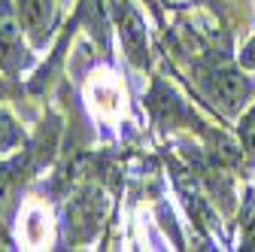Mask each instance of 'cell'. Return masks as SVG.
<instances>
[{
    "label": "cell",
    "instance_id": "9c48e42d",
    "mask_svg": "<svg viewBox=\"0 0 255 252\" xmlns=\"http://www.w3.org/2000/svg\"><path fill=\"white\" fill-rule=\"evenodd\" d=\"M0 240H3V243H12V240H9V234H6V228H3V225H0Z\"/></svg>",
    "mask_w": 255,
    "mask_h": 252
},
{
    "label": "cell",
    "instance_id": "277c9868",
    "mask_svg": "<svg viewBox=\"0 0 255 252\" xmlns=\"http://www.w3.org/2000/svg\"><path fill=\"white\" fill-rule=\"evenodd\" d=\"M15 12H18V24L30 49H46V43H52L55 37V24H58L55 0H15Z\"/></svg>",
    "mask_w": 255,
    "mask_h": 252
},
{
    "label": "cell",
    "instance_id": "52a82bcc",
    "mask_svg": "<svg viewBox=\"0 0 255 252\" xmlns=\"http://www.w3.org/2000/svg\"><path fill=\"white\" fill-rule=\"evenodd\" d=\"M237 64L246 67V70H255V37L243 46V52H240V58H237Z\"/></svg>",
    "mask_w": 255,
    "mask_h": 252
},
{
    "label": "cell",
    "instance_id": "ba28073f",
    "mask_svg": "<svg viewBox=\"0 0 255 252\" xmlns=\"http://www.w3.org/2000/svg\"><path fill=\"white\" fill-rule=\"evenodd\" d=\"M6 76H0V101H3L6 98V94H9V88H6V82H3Z\"/></svg>",
    "mask_w": 255,
    "mask_h": 252
},
{
    "label": "cell",
    "instance_id": "8992f818",
    "mask_svg": "<svg viewBox=\"0 0 255 252\" xmlns=\"http://www.w3.org/2000/svg\"><path fill=\"white\" fill-rule=\"evenodd\" d=\"M240 228H243L240 249H255V192H246V198H243V207H240Z\"/></svg>",
    "mask_w": 255,
    "mask_h": 252
},
{
    "label": "cell",
    "instance_id": "5b68a950",
    "mask_svg": "<svg viewBox=\"0 0 255 252\" xmlns=\"http://www.w3.org/2000/svg\"><path fill=\"white\" fill-rule=\"evenodd\" d=\"M24 143H27L24 128L15 122V116H12L9 110L0 107V155H9V152L21 149Z\"/></svg>",
    "mask_w": 255,
    "mask_h": 252
},
{
    "label": "cell",
    "instance_id": "6da1fadb",
    "mask_svg": "<svg viewBox=\"0 0 255 252\" xmlns=\"http://www.w3.org/2000/svg\"><path fill=\"white\" fill-rule=\"evenodd\" d=\"M191 76L198 82V91L225 119L240 116L249 107V101L255 98V76L243 73V67L234 64L228 52H222V55L207 52V58L195 64Z\"/></svg>",
    "mask_w": 255,
    "mask_h": 252
},
{
    "label": "cell",
    "instance_id": "3957f363",
    "mask_svg": "<svg viewBox=\"0 0 255 252\" xmlns=\"http://www.w3.org/2000/svg\"><path fill=\"white\" fill-rule=\"evenodd\" d=\"M113 24L119 30V40H122L128 61L137 70H149V37H146L143 12L131 0H113Z\"/></svg>",
    "mask_w": 255,
    "mask_h": 252
},
{
    "label": "cell",
    "instance_id": "7a4b0ae2",
    "mask_svg": "<svg viewBox=\"0 0 255 252\" xmlns=\"http://www.w3.org/2000/svg\"><path fill=\"white\" fill-rule=\"evenodd\" d=\"M146 107H149L155 125L161 131H170V128H195L198 134H213L207 128V122L195 110H191L164 79H158V76L152 82V91L146 94Z\"/></svg>",
    "mask_w": 255,
    "mask_h": 252
}]
</instances>
